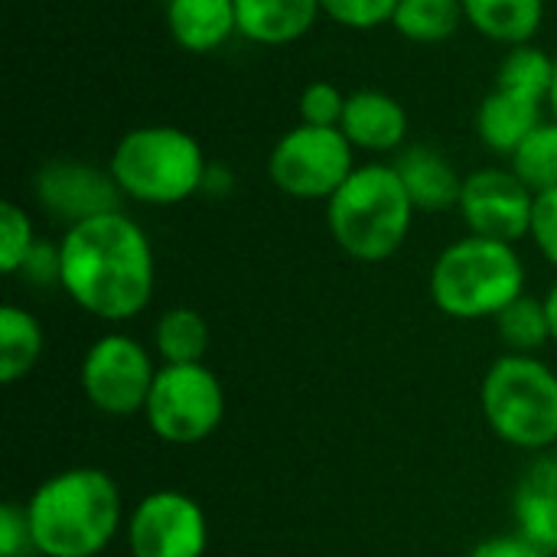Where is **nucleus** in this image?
<instances>
[{
  "label": "nucleus",
  "instance_id": "nucleus-1",
  "mask_svg": "<svg viewBox=\"0 0 557 557\" xmlns=\"http://www.w3.org/2000/svg\"><path fill=\"white\" fill-rule=\"evenodd\" d=\"M65 297L95 320L124 323L147 310L157 258L147 232L127 212H104L69 225L59 238Z\"/></svg>",
  "mask_w": 557,
  "mask_h": 557
},
{
  "label": "nucleus",
  "instance_id": "nucleus-2",
  "mask_svg": "<svg viewBox=\"0 0 557 557\" xmlns=\"http://www.w3.org/2000/svg\"><path fill=\"white\" fill-rule=\"evenodd\" d=\"M26 516L33 555L98 557L121 532V493L104 470L72 467L36 486Z\"/></svg>",
  "mask_w": 557,
  "mask_h": 557
},
{
  "label": "nucleus",
  "instance_id": "nucleus-3",
  "mask_svg": "<svg viewBox=\"0 0 557 557\" xmlns=\"http://www.w3.org/2000/svg\"><path fill=\"white\" fill-rule=\"evenodd\" d=\"M414 212L395 163H366L326 199V228L352 261L382 264L405 245Z\"/></svg>",
  "mask_w": 557,
  "mask_h": 557
},
{
  "label": "nucleus",
  "instance_id": "nucleus-4",
  "mask_svg": "<svg viewBox=\"0 0 557 557\" xmlns=\"http://www.w3.org/2000/svg\"><path fill=\"white\" fill-rule=\"evenodd\" d=\"M428 290L444 317L496 320L525 294V264L516 245L467 235L437 255Z\"/></svg>",
  "mask_w": 557,
  "mask_h": 557
},
{
  "label": "nucleus",
  "instance_id": "nucleus-5",
  "mask_svg": "<svg viewBox=\"0 0 557 557\" xmlns=\"http://www.w3.org/2000/svg\"><path fill=\"white\" fill-rule=\"evenodd\" d=\"M124 199L140 206H176L202 193L209 160L202 144L173 124H144L127 131L108 160Z\"/></svg>",
  "mask_w": 557,
  "mask_h": 557
},
{
  "label": "nucleus",
  "instance_id": "nucleus-6",
  "mask_svg": "<svg viewBox=\"0 0 557 557\" xmlns=\"http://www.w3.org/2000/svg\"><path fill=\"white\" fill-rule=\"evenodd\" d=\"M480 408L490 431L519 450L557 444V372L535 356H499L480 385Z\"/></svg>",
  "mask_w": 557,
  "mask_h": 557
},
{
  "label": "nucleus",
  "instance_id": "nucleus-7",
  "mask_svg": "<svg viewBox=\"0 0 557 557\" xmlns=\"http://www.w3.org/2000/svg\"><path fill=\"white\" fill-rule=\"evenodd\" d=\"M147 428L176 447L202 444L212 437L225 418V392L212 369L196 366H163L157 369L147 408Z\"/></svg>",
  "mask_w": 557,
  "mask_h": 557
},
{
  "label": "nucleus",
  "instance_id": "nucleus-8",
  "mask_svg": "<svg viewBox=\"0 0 557 557\" xmlns=\"http://www.w3.org/2000/svg\"><path fill=\"white\" fill-rule=\"evenodd\" d=\"M356 170V147L339 127H290L268 157L271 183L290 199H330Z\"/></svg>",
  "mask_w": 557,
  "mask_h": 557
},
{
  "label": "nucleus",
  "instance_id": "nucleus-9",
  "mask_svg": "<svg viewBox=\"0 0 557 557\" xmlns=\"http://www.w3.org/2000/svg\"><path fill=\"white\" fill-rule=\"evenodd\" d=\"M157 369L144 343L124 333L98 336L82 359L78 382L95 411L111 418L144 414Z\"/></svg>",
  "mask_w": 557,
  "mask_h": 557
},
{
  "label": "nucleus",
  "instance_id": "nucleus-10",
  "mask_svg": "<svg viewBox=\"0 0 557 557\" xmlns=\"http://www.w3.org/2000/svg\"><path fill=\"white\" fill-rule=\"evenodd\" d=\"M127 548L131 557H202L209 548V519L180 490L147 493L131 512Z\"/></svg>",
  "mask_w": 557,
  "mask_h": 557
},
{
  "label": "nucleus",
  "instance_id": "nucleus-11",
  "mask_svg": "<svg viewBox=\"0 0 557 557\" xmlns=\"http://www.w3.org/2000/svg\"><path fill=\"white\" fill-rule=\"evenodd\" d=\"M457 209L470 235L516 245L532 232L535 193L512 170L486 166L463 176Z\"/></svg>",
  "mask_w": 557,
  "mask_h": 557
},
{
  "label": "nucleus",
  "instance_id": "nucleus-12",
  "mask_svg": "<svg viewBox=\"0 0 557 557\" xmlns=\"http://www.w3.org/2000/svg\"><path fill=\"white\" fill-rule=\"evenodd\" d=\"M33 196L49 215H55L65 225H78L85 219L117 212L121 199H124L111 170H101V166H91L82 160H69V157L46 160L36 170Z\"/></svg>",
  "mask_w": 557,
  "mask_h": 557
},
{
  "label": "nucleus",
  "instance_id": "nucleus-13",
  "mask_svg": "<svg viewBox=\"0 0 557 557\" xmlns=\"http://www.w3.org/2000/svg\"><path fill=\"white\" fill-rule=\"evenodd\" d=\"M339 131L349 137L356 150L392 153V150H401L408 137V111L388 91L362 88L349 95Z\"/></svg>",
  "mask_w": 557,
  "mask_h": 557
},
{
  "label": "nucleus",
  "instance_id": "nucleus-14",
  "mask_svg": "<svg viewBox=\"0 0 557 557\" xmlns=\"http://www.w3.org/2000/svg\"><path fill=\"white\" fill-rule=\"evenodd\" d=\"M238 36L258 46H287L304 39L323 16L320 0H235Z\"/></svg>",
  "mask_w": 557,
  "mask_h": 557
},
{
  "label": "nucleus",
  "instance_id": "nucleus-15",
  "mask_svg": "<svg viewBox=\"0 0 557 557\" xmlns=\"http://www.w3.org/2000/svg\"><path fill=\"white\" fill-rule=\"evenodd\" d=\"M166 29L193 55L215 52L238 33L235 0H166Z\"/></svg>",
  "mask_w": 557,
  "mask_h": 557
},
{
  "label": "nucleus",
  "instance_id": "nucleus-16",
  "mask_svg": "<svg viewBox=\"0 0 557 557\" xmlns=\"http://www.w3.org/2000/svg\"><path fill=\"white\" fill-rule=\"evenodd\" d=\"M395 170L414 202L418 212H444V209H457L460 202V189H463V176L454 170V163L428 147V144H418V147H408L398 160H395Z\"/></svg>",
  "mask_w": 557,
  "mask_h": 557
},
{
  "label": "nucleus",
  "instance_id": "nucleus-17",
  "mask_svg": "<svg viewBox=\"0 0 557 557\" xmlns=\"http://www.w3.org/2000/svg\"><path fill=\"white\" fill-rule=\"evenodd\" d=\"M545 121V104L506 88H493L476 111V134L493 153L512 157L516 147Z\"/></svg>",
  "mask_w": 557,
  "mask_h": 557
},
{
  "label": "nucleus",
  "instance_id": "nucleus-18",
  "mask_svg": "<svg viewBox=\"0 0 557 557\" xmlns=\"http://www.w3.org/2000/svg\"><path fill=\"white\" fill-rule=\"evenodd\" d=\"M519 535L557 555V467L555 460H539L519 483L512 499Z\"/></svg>",
  "mask_w": 557,
  "mask_h": 557
},
{
  "label": "nucleus",
  "instance_id": "nucleus-19",
  "mask_svg": "<svg viewBox=\"0 0 557 557\" xmlns=\"http://www.w3.org/2000/svg\"><path fill=\"white\" fill-rule=\"evenodd\" d=\"M467 23L503 46H525L542 29L545 0H460Z\"/></svg>",
  "mask_w": 557,
  "mask_h": 557
},
{
  "label": "nucleus",
  "instance_id": "nucleus-20",
  "mask_svg": "<svg viewBox=\"0 0 557 557\" xmlns=\"http://www.w3.org/2000/svg\"><path fill=\"white\" fill-rule=\"evenodd\" d=\"M42 343L46 336L39 320L23 307L7 304L0 310V382L3 385L23 382L36 369L42 356Z\"/></svg>",
  "mask_w": 557,
  "mask_h": 557
},
{
  "label": "nucleus",
  "instance_id": "nucleus-21",
  "mask_svg": "<svg viewBox=\"0 0 557 557\" xmlns=\"http://www.w3.org/2000/svg\"><path fill=\"white\" fill-rule=\"evenodd\" d=\"M209 323L193 307H173L153 326V349L163 366H196L209 352Z\"/></svg>",
  "mask_w": 557,
  "mask_h": 557
},
{
  "label": "nucleus",
  "instance_id": "nucleus-22",
  "mask_svg": "<svg viewBox=\"0 0 557 557\" xmlns=\"http://www.w3.org/2000/svg\"><path fill=\"white\" fill-rule=\"evenodd\" d=\"M467 23L463 16V3L460 0H401L392 26L421 46H434L450 39L460 26Z\"/></svg>",
  "mask_w": 557,
  "mask_h": 557
},
{
  "label": "nucleus",
  "instance_id": "nucleus-23",
  "mask_svg": "<svg viewBox=\"0 0 557 557\" xmlns=\"http://www.w3.org/2000/svg\"><path fill=\"white\" fill-rule=\"evenodd\" d=\"M552 78H555V55H548L545 49L525 42V46H512L496 72V88L516 91L522 98L532 101H548L552 91Z\"/></svg>",
  "mask_w": 557,
  "mask_h": 557
},
{
  "label": "nucleus",
  "instance_id": "nucleus-24",
  "mask_svg": "<svg viewBox=\"0 0 557 557\" xmlns=\"http://www.w3.org/2000/svg\"><path fill=\"white\" fill-rule=\"evenodd\" d=\"M509 170L539 196L557 186V121H542L509 157Z\"/></svg>",
  "mask_w": 557,
  "mask_h": 557
},
{
  "label": "nucleus",
  "instance_id": "nucleus-25",
  "mask_svg": "<svg viewBox=\"0 0 557 557\" xmlns=\"http://www.w3.org/2000/svg\"><path fill=\"white\" fill-rule=\"evenodd\" d=\"M496 330H499V339H503V346H506L509 352H519V356L539 352V349L552 339L545 300L522 294L519 300H512V304L496 317Z\"/></svg>",
  "mask_w": 557,
  "mask_h": 557
},
{
  "label": "nucleus",
  "instance_id": "nucleus-26",
  "mask_svg": "<svg viewBox=\"0 0 557 557\" xmlns=\"http://www.w3.org/2000/svg\"><path fill=\"white\" fill-rule=\"evenodd\" d=\"M36 242L39 238L33 232V219L26 215V209L16 202H3L0 206V268H3V274L16 277V271L23 268V261Z\"/></svg>",
  "mask_w": 557,
  "mask_h": 557
},
{
  "label": "nucleus",
  "instance_id": "nucleus-27",
  "mask_svg": "<svg viewBox=\"0 0 557 557\" xmlns=\"http://www.w3.org/2000/svg\"><path fill=\"white\" fill-rule=\"evenodd\" d=\"M401 0H320L323 16L346 29H379L392 23Z\"/></svg>",
  "mask_w": 557,
  "mask_h": 557
},
{
  "label": "nucleus",
  "instance_id": "nucleus-28",
  "mask_svg": "<svg viewBox=\"0 0 557 557\" xmlns=\"http://www.w3.org/2000/svg\"><path fill=\"white\" fill-rule=\"evenodd\" d=\"M349 95L339 91V85L333 82H310L300 91V124H313V127H339L343 111H346Z\"/></svg>",
  "mask_w": 557,
  "mask_h": 557
},
{
  "label": "nucleus",
  "instance_id": "nucleus-29",
  "mask_svg": "<svg viewBox=\"0 0 557 557\" xmlns=\"http://www.w3.org/2000/svg\"><path fill=\"white\" fill-rule=\"evenodd\" d=\"M59 274H62L59 242L52 245V242H46V238H39V242L33 245V251L26 255L23 268L16 271V277H23L29 287H39V290L59 287Z\"/></svg>",
  "mask_w": 557,
  "mask_h": 557
},
{
  "label": "nucleus",
  "instance_id": "nucleus-30",
  "mask_svg": "<svg viewBox=\"0 0 557 557\" xmlns=\"http://www.w3.org/2000/svg\"><path fill=\"white\" fill-rule=\"evenodd\" d=\"M529 238H532L535 248L548 258V264H555L557 268V186L535 196L532 232H529Z\"/></svg>",
  "mask_w": 557,
  "mask_h": 557
},
{
  "label": "nucleus",
  "instance_id": "nucleus-31",
  "mask_svg": "<svg viewBox=\"0 0 557 557\" xmlns=\"http://www.w3.org/2000/svg\"><path fill=\"white\" fill-rule=\"evenodd\" d=\"M33 555V535H29V516L20 503L0 506V557Z\"/></svg>",
  "mask_w": 557,
  "mask_h": 557
},
{
  "label": "nucleus",
  "instance_id": "nucleus-32",
  "mask_svg": "<svg viewBox=\"0 0 557 557\" xmlns=\"http://www.w3.org/2000/svg\"><path fill=\"white\" fill-rule=\"evenodd\" d=\"M467 557H548V552H542L522 535H499V539L480 542Z\"/></svg>",
  "mask_w": 557,
  "mask_h": 557
},
{
  "label": "nucleus",
  "instance_id": "nucleus-33",
  "mask_svg": "<svg viewBox=\"0 0 557 557\" xmlns=\"http://www.w3.org/2000/svg\"><path fill=\"white\" fill-rule=\"evenodd\" d=\"M232 186H235V176H232L225 166H219V163H209V170H206V183H202V193L225 196Z\"/></svg>",
  "mask_w": 557,
  "mask_h": 557
},
{
  "label": "nucleus",
  "instance_id": "nucleus-34",
  "mask_svg": "<svg viewBox=\"0 0 557 557\" xmlns=\"http://www.w3.org/2000/svg\"><path fill=\"white\" fill-rule=\"evenodd\" d=\"M545 313H548V330H552V343H557V281L552 290L545 294Z\"/></svg>",
  "mask_w": 557,
  "mask_h": 557
},
{
  "label": "nucleus",
  "instance_id": "nucleus-35",
  "mask_svg": "<svg viewBox=\"0 0 557 557\" xmlns=\"http://www.w3.org/2000/svg\"><path fill=\"white\" fill-rule=\"evenodd\" d=\"M548 108H552V117L557 121V52H555V78H552V91H548Z\"/></svg>",
  "mask_w": 557,
  "mask_h": 557
},
{
  "label": "nucleus",
  "instance_id": "nucleus-36",
  "mask_svg": "<svg viewBox=\"0 0 557 557\" xmlns=\"http://www.w3.org/2000/svg\"><path fill=\"white\" fill-rule=\"evenodd\" d=\"M552 460H555V467H557V444H555V454H552Z\"/></svg>",
  "mask_w": 557,
  "mask_h": 557
},
{
  "label": "nucleus",
  "instance_id": "nucleus-37",
  "mask_svg": "<svg viewBox=\"0 0 557 557\" xmlns=\"http://www.w3.org/2000/svg\"><path fill=\"white\" fill-rule=\"evenodd\" d=\"M23 557H39V555H23Z\"/></svg>",
  "mask_w": 557,
  "mask_h": 557
}]
</instances>
